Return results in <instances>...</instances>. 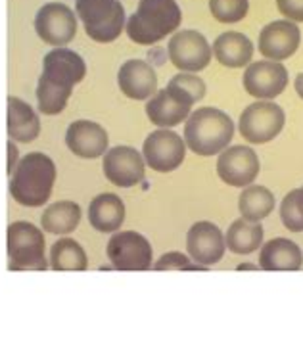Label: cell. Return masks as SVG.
Segmentation results:
<instances>
[{
    "instance_id": "obj_1",
    "label": "cell",
    "mask_w": 303,
    "mask_h": 351,
    "mask_svg": "<svg viewBox=\"0 0 303 351\" xmlns=\"http://www.w3.org/2000/svg\"><path fill=\"white\" fill-rule=\"evenodd\" d=\"M56 182V165L43 152L21 158L10 179V194L25 208L45 206Z\"/></svg>"
},
{
    "instance_id": "obj_2",
    "label": "cell",
    "mask_w": 303,
    "mask_h": 351,
    "mask_svg": "<svg viewBox=\"0 0 303 351\" xmlns=\"http://www.w3.org/2000/svg\"><path fill=\"white\" fill-rule=\"evenodd\" d=\"M180 21L182 12L175 0H141L138 8L127 19L125 31L136 45L152 47L175 33Z\"/></svg>"
},
{
    "instance_id": "obj_3",
    "label": "cell",
    "mask_w": 303,
    "mask_h": 351,
    "mask_svg": "<svg viewBox=\"0 0 303 351\" xmlns=\"http://www.w3.org/2000/svg\"><path fill=\"white\" fill-rule=\"evenodd\" d=\"M234 136L232 119L219 108H198L184 125V143L198 156H213L227 148Z\"/></svg>"
},
{
    "instance_id": "obj_4",
    "label": "cell",
    "mask_w": 303,
    "mask_h": 351,
    "mask_svg": "<svg viewBox=\"0 0 303 351\" xmlns=\"http://www.w3.org/2000/svg\"><path fill=\"white\" fill-rule=\"evenodd\" d=\"M75 14L86 35L102 45L119 37L127 23L121 0H75Z\"/></svg>"
},
{
    "instance_id": "obj_5",
    "label": "cell",
    "mask_w": 303,
    "mask_h": 351,
    "mask_svg": "<svg viewBox=\"0 0 303 351\" xmlns=\"http://www.w3.org/2000/svg\"><path fill=\"white\" fill-rule=\"evenodd\" d=\"M45 234L29 221H14L8 227L10 271H47Z\"/></svg>"
},
{
    "instance_id": "obj_6",
    "label": "cell",
    "mask_w": 303,
    "mask_h": 351,
    "mask_svg": "<svg viewBox=\"0 0 303 351\" xmlns=\"http://www.w3.org/2000/svg\"><path fill=\"white\" fill-rule=\"evenodd\" d=\"M284 110L271 100H257L240 114L238 129L242 138L252 144H267L284 129Z\"/></svg>"
},
{
    "instance_id": "obj_7",
    "label": "cell",
    "mask_w": 303,
    "mask_h": 351,
    "mask_svg": "<svg viewBox=\"0 0 303 351\" xmlns=\"http://www.w3.org/2000/svg\"><path fill=\"white\" fill-rule=\"evenodd\" d=\"M108 259L117 271H148L154 252L146 237L134 230H121L108 242Z\"/></svg>"
},
{
    "instance_id": "obj_8",
    "label": "cell",
    "mask_w": 303,
    "mask_h": 351,
    "mask_svg": "<svg viewBox=\"0 0 303 351\" xmlns=\"http://www.w3.org/2000/svg\"><path fill=\"white\" fill-rule=\"evenodd\" d=\"M143 158L146 165L158 173L179 169L186 158L184 138L169 129H160L146 136L143 144Z\"/></svg>"
},
{
    "instance_id": "obj_9",
    "label": "cell",
    "mask_w": 303,
    "mask_h": 351,
    "mask_svg": "<svg viewBox=\"0 0 303 351\" xmlns=\"http://www.w3.org/2000/svg\"><path fill=\"white\" fill-rule=\"evenodd\" d=\"M167 54L173 66L180 71L196 73L209 66L213 50L209 47L208 38L196 29H182L171 37L167 45Z\"/></svg>"
},
{
    "instance_id": "obj_10",
    "label": "cell",
    "mask_w": 303,
    "mask_h": 351,
    "mask_svg": "<svg viewBox=\"0 0 303 351\" xmlns=\"http://www.w3.org/2000/svg\"><path fill=\"white\" fill-rule=\"evenodd\" d=\"M35 31L47 45L66 47L77 35V16L64 2H48L35 16Z\"/></svg>"
},
{
    "instance_id": "obj_11",
    "label": "cell",
    "mask_w": 303,
    "mask_h": 351,
    "mask_svg": "<svg viewBox=\"0 0 303 351\" xmlns=\"http://www.w3.org/2000/svg\"><path fill=\"white\" fill-rule=\"evenodd\" d=\"M194 104L196 102L189 95H184L177 86L167 83L165 88L156 90V95L148 98L146 115L154 125L161 129H171L189 119L190 110Z\"/></svg>"
},
{
    "instance_id": "obj_12",
    "label": "cell",
    "mask_w": 303,
    "mask_h": 351,
    "mask_svg": "<svg viewBox=\"0 0 303 351\" xmlns=\"http://www.w3.org/2000/svg\"><path fill=\"white\" fill-rule=\"evenodd\" d=\"M242 85L247 95L257 100H273L282 95L288 86V69L280 62L273 60L252 62L244 71Z\"/></svg>"
},
{
    "instance_id": "obj_13",
    "label": "cell",
    "mask_w": 303,
    "mask_h": 351,
    "mask_svg": "<svg viewBox=\"0 0 303 351\" xmlns=\"http://www.w3.org/2000/svg\"><path fill=\"white\" fill-rule=\"evenodd\" d=\"M106 179L119 189L136 186L144 179L146 162L143 154L136 152L131 146H115L104 154L102 160Z\"/></svg>"
},
{
    "instance_id": "obj_14",
    "label": "cell",
    "mask_w": 303,
    "mask_h": 351,
    "mask_svg": "<svg viewBox=\"0 0 303 351\" xmlns=\"http://www.w3.org/2000/svg\"><path fill=\"white\" fill-rule=\"evenodd\" d=\"M302 43V31L295 21L290 19H276L261 29L257 38L259 54L273 62H282L294 56L295 50Z\"/></svg>"
},
{
    "instance_id": "obj_15",
    "label": "cell",
    "mask_w": 303,
    "mask_h": 351,
    "mask_svg": "<svg viewBox=\"0 0 303 351\" xmlns=\"http://www.w3.org/2000/svg\"><path fill=\"white\" fill-rule=\"evenodd\" d=\"M259 158L250 146H232L219 154L217 175L230 186L244 189L259 175Z\"/></svg>"
},
{
    "instance_id": "obj_16",
    "label": "cell",
    "mask_w": 303,
    "mask_h": 351,
    "mask_svg": "<svg viewBox=\"0 0 303 351\" xmlns=\"http://www.w3.org/2000/svg\"><path fill=\"white\" fill-rule=\"evenodd\" d=\"M186 250L192 261L199 265H215L225 256V237L221 228L211 221H198L190 227L186 234Z\"/></svg>"
},
{
    "instance_id": "obj_17",
    "label": "cell",
    "mask_w": 303,
    "mask_h": 351,
    "mask_svg": "<svg viewBox=\"0 0 303 351\" xmlns=\"http://www.w3.org/2000/svg\"><path fill=\"white\" fill-rule=\"evenodd\" d=\"M66 144L71 152L83 158V160H96L108 152V133L102 125L88 121V119H79L67 127Z\"/></svg>"
},
{
    "instance_id": "obj_18",
    "label": "cell",
    "mask_w": 303,
    "mask_h": 351,
    "mask_svg": "<svg viewBox=\"0 0 303 351\" xmlns=\"http://www.w3.org/2000/svg\"><path fill=\"white\" fill-rule=\"evenodd\" d=\"M43 75L56 81L60 85L73 86L81 83L86 75V64L75 50L56 47L43 60Z\"/></svg>"
},
{
    "instance_id": "obj_19",
    "label": "cell",
    "mask_w": 303,
    "mask_h": 351,
    "mask_svg": "<svg viewBox=\"0 0 303 351\" xmlns=\"http://www.w3.org/2000/svg\"><path fill=\"white\" fill-rule=\"evenodd\" d=\"M117 85L131 100H148L158 90V75L148 62L127 60L117 71Z\"/></svg>"
},
{
    "instance_id": "obj_20",
    "label": "cell",
    "mask_w": 303,
    "mask_h": 351,
    "mask_svg": "<svg viewBox=\"0 0 303 351\" xmlns=\"http://www.w3.org/2000/svg\"><path fill=\"white\" fill-rule=\"evenodd\" d=\"M302 265V250L292 240L273 238L267 244H261L259 267L263 271H300Z\"/></svg>"
},
{
    "instance_id": "obj_21",
    "label": "cell",
    "mask_w": 303,
    "mask_h": 351,
    "mask_svg": "<svg viewBox=\"0 0 303 351\" xmlns=\"http://www.w3.org/2000/svg\"><path fill=\"white\" fill-rule=\"evenodd\" d=\"M213 56L221 66L238 69L247 66L254 58V43L238 31L221 33L213 43Z\"/></svg>"
},
{
    "instance_id": "obj_22",
    "label": "cell",
    "mask_w": 303,
    "mask_h": 351,
    "mask_svg": "<svg viewBox=\"0 0 303 351\" xmlns=\"http://www.w3.org/2000/svg\"><path fill=\"white\" fill-rule=\"evenodd\" d=\"M88 223L98 232H115L125 223V204L117 194H98L88 204Z\"/></svg>"
},
{
    "instance_id": "obj_23",
    "label": "cell",
    "mask_w": 303,
    "mask_h": 351,
    "mask_svg": "<svg viewBox=\"0 0 303 351\" xmlns=\"http://www.w3.org/2000/svg\"><path fill=\"white\" fill-rule=\"evenodd\" d=\"M40 133L35 110L18 96H8V136L16 143H33Z\"/></svg>"
},
{
    "instance_id": "obj_24",
    "label": "cell",
    "mask_w": 303,
    "mask_h": 351,
    "mask_svg": "<svg viewBox=\"0 0 303 351\" xmlns=\"http://www.w3.org/2000/svg\"><path fill=\"white\" fill-rule=\"evenodd\" d=\"M263 237H265V228L261 223H252L246 219H237L230 227H228L227 234H225V244L238 256H247L254 254L259 246L263 244Z\"/></svg>"
},
{
    "instance_id": "obj_25",
    "label": "cell",
    "mask_w": 303,
    "mask_h": 351,
    "mask_svg": "<svg viewBox=\"0 0 303 351\" xmlns=\"http://www.w3.org/2000/svg\"><path fill=\"white\" fill-rule=\"evenodd\" d=\"M81 206L75 202H56L40 215V227L50 234H69L81 223Z\"/></svg>"
},
{
    "instance_id": "obj_26",
    "label": "cell",
    "mask_w": 303,
    "mask_h": 351,
    "mask_svg": "<svg viewBox=\"0 0 303 351\" xmlns=\"http://www.w3.org/2000/svg\"><path fill=\"white\" fill-rule=\"evenodd\" d=\"M238 209L242 217L252 223H261L275 209L273 192L261 184H247L238 198Z\"/></svg>"
},
{
    "instance_id": "obj_27",
    "label": "cell",
    "mask_w": 303,
    "mask_h": 351,
    "mask_svg": "<svg viewBox=\"0 0 303 351\" xmlns=\"http://www.w3.org/2000/svg\"><path fill=\"white\" fill-rule=\"evenodd\" d=\"M50 267L54 271H85L88 259L83 246L73 238H60L50 247Z\"/></svg>"
},
{
    "instance_id": "obj_28",
    "label": "cell",
    "mask_w": 303,
    "mask_h": 351,
    "mask_svg": "<svg viewBox=\"0 0 303 351\" xmlns=\"http://www.w3.org/2000/svg\"><path fill=\"white\" fill-rule=\"evenodd\" d=\"M73 93L71 86L60 85L56 81H50L45 75H40L37 85V104L40 114L58 115L66 110L67 100Z\"/></svg>"
},
{
    "instance_id": "obj_29",
    "label": "cell",
    "mask_w": 303,
    "mask_h": 351,
    "mask_svg": "<svg viewBox=\"0 0 303 351\" xmlns=\"http://www.w3.org/2000/svg\"><path fill=\"white\" fill-rule=\"evenodd\" d=\"M280 219L282 225L292 232L303 230V186L290 190L280 204Z\"/></svg>"
},
{
    "instance_id": "obj_30",
    "label": "cell",
    "mask_w": 303,
    "mask_h": 351,
    "mask_svg": "<svg viewBox=\"0 0 303 351\" xmlns=\"http://www.w3.org/2000/svg\"><path fill=\"white\" fill-rule=\"evenodd\" d=\"M250 0H209L211 16L221 23H238L247 16Z\"/></svg>"
},
{
    "instance_id": "obj_31",
    "label": "cell",
    "mask_w": 303,
    "mask_h": 351,
    "mask_svg": "<svg viewBox=\"0 0 303 351\" xmlns=\"http://www.w3.org/2000/svg\"><path fill=\"white\" fill-rule=\"evenodd\" d=\"M154 271H206L208 267L190 263V257L180 252H167L154 263Z\"/></svg>"
},
{
    "instance_id": "obj_32",
    "label": "cell",
    "mask_w": 303,
    "mask_h": 351,
    "mask_svg": "<svg viewBox=\"0 0 303 351\" xmlns=\"http://www.w3.org/2000/svg\"><path fill=\"white\" fill-rule=\"evenodd\" d=\"M169 85L177 86L184 95H189L194 102H199L206 96V83H204V79L194 75V73H189V71H182L179 75L171 77Z\"/></svg>"
},
{
    "instance_id": "obj_33",
    "label": "cell",
    "mask_w": 303,
    "mask_h": 351,
    "mask_svg": "<svg viewBox=\"0 0 303 351\" xmlns=\"http://www.w3.org/2000/svg\"><path fill=\"white\" fill-rule=\"evenodd\" d=\"M276 8L284 19L300 23L303 21V0H276Z\"/></svg>"
},
{
    "instance_id": "obj_34",
    "label": "cell",
    "mask_w": 303,
    "mask_h": 351,
    "mask_svg": "<svg viewBox=\"0 0 303 351\" xmlns=\"http://www.w3.org/2000/svg\"><path fill=\"white\" fill-rule=\"evenodd\" d=\"M8 175H12L14 173V169H16V163H18V148H16V144H14V141H10L8 143Z\"/></svg>"
},
{
    "instance_id": "obj_35",
    "label": "cell",
    "mask_w": 303,
    "mask_h": 351,
    "mask_svg": "<svg viewBox=\"0 0 303 351\" xmlns=\"http://www.w3.org/2000/svg\"><path fill=\"white\" fill-rule=\"evenodd\" d=\"M294 88H295V93H298V96L303 100V73H300V75L295 77Z\"/></svg>"
},
{
    "instance_id": "obj_36",
    "label": "cell",
    "mask_w": 303,
    "mask_h": 351,
    "mask_svg": "<svg viewBox=\"0 0 303 351\" xmlns=\"http://www.w3.org/2000/svg\"><path fill=\"white\" fill-rule=\"evenodd\" d=\"M237 269L238 271H257V269H259V265H252V263H240Z\"/></svg>"
}]
</instances>
